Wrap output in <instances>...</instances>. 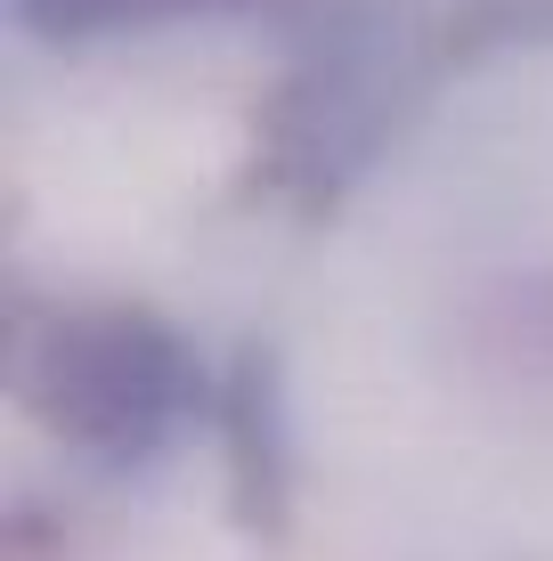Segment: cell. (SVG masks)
<instances>
[{
  "mask_svg": "<svg viewBox=\"0 0 553 561\" xmlns=\"http://www.w3.org/2000/svg\"><path fill=\"white\" fill-rule=\"evenodd\" d=\"M171 391H180V358L139 318H106L57 342V423L99 448H147L171 415Z\"/></svg>",
  "mask_w": 553,
  "mask_h": 561,
  "instance_id": "1",
  "label": "cell"
}]
</instances>
